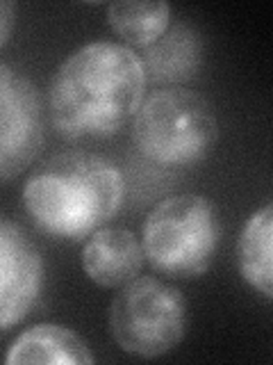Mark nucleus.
<instances>
[{
  "instance_id": "12",
  "label": "nucleus",
  "mask_w": 273,
  "mask_h": 365,
  "mask_svg": "<svg viewBox=\"0 0 273 365\" xmlns=\"http://www.w3.org/2000/svg\"><path fill=\"white\" fill-rule=\"evenodd\" d=\"M107 23L119 37L134 48H148L171 26L168 3L119 0L107 7Z\"/></svg>"
},
{
  "instance_id": "3",
  "label": "nucleus",
  "mask_w": 273,
  "mask_h": 365,
  "mask_svg": "<svg viewBox=\"0 0 273 365\" xmlns=\"http://www.w3.org/2000/svg\"><path fill=\"white\" fill-rule=\"evenodd\" d=\"M219 137V121L210 101L187 87L157 89L141 101L132 117V142L146 160L159 167L203 163Z\"/></svg>"
},
{
  "instance_id": "6",
  "label": "nucleus",
  "mask_w": 273,
  "mask_h": 365,
  "mask_svg": "<svg viewBox=\"0 0 273 365\" xmlns=\"http://www.w3.org/2000/svg\"><path fill=\"white\" fill-rule=\"evenodd\" d=\"M46 142L43 106L32 80L0 62V182L26 171Z\"/></svg>"
},
{
  "instance_id": "13",
  "label": "nucleus",
  "mask_w": 273,
  "mask_h": 365,
  "mask_svg": "<svg viewBox=\"0 0 273 365\" xmlns=\"http://www.w3.org/2000/svg\"><path fill=\"white\" fill-rule=\"evenodd\" d=\"M14 26H16V7L7 3V0H0V48L9 41Z\"/></svg>"
},
{
  "instance_id": "5",
  "label": "nucleus",
  "mask_w": 273,
  "mask_h": 365,
  "mask_svg": "<svg viewBox=\"0 0 273 365\" xmlns=\"http://www.w3.org/2000/svg\"><path fill=\"white\" fill-rule=\"evenodd\" d=\"M114 342L139 359H157L176 349L187 334V299L176 285L136 277L121 285L109 306Z\"/></svg>"
},
{
  "instance_id": "10",
  "label": "nucleus",
  "mask_w": 273,
  "mask_h": 365,
  "mask_svg": "<svg viewBox=\"0 0 273 365\" xmlns=\"http://www.w3.org/2000/svg\"><path fill=\"white\" fill-rule=\"evenodd\" d=\"M141 66L146 80L157 85H180L198 73L203 62V39L187 23H176L155 43L144 48Z\"/></svg>"
},
{
  "instance_id": "11",
  "label": "nucleus",
  "mask_w": 273,
  "mask_h": 365,
  "mask_svg": "<svg viewBox=\"0 0 273 365\" xmlns=\"http://www.w3.org/2000/svg\"><path fill=\"white\" fill-rule=\"evenodd\" d=\"M239 272L264 299H273V205L264 203L244 224L237 247Z\"/></svg>"
},
{
  "instance_id": "1",
  "label": "nucleus",
  "mask_w": 273,
  "mask_h": 365,
  "mask_svg": "<svg viewBox=\"0 0 273 365\" xmlns=\"http://www.w3.org/2000/svg\"><path fill=\"white\" fill-rule=\"evenodd\" d=\"M146 73L139 55L123 43L91 41L60 64L50 80L48 106L64 140H105L139 110Z\"/></svg>"
},
{
  "instance_id": "8",
  "label": "nucleus",
  "mask_w": 273,
  "mask_h": 365,
  "mask_svg": "<svg viewBox=\"0 0 273 365\" xmlns=\"http://www.w3.org/2000/svg\"><path fill=\"white\" fill-rule=\"evenodd\" d=\"M144 249L123 226H100L82 247V269L100 288H121L139 277Z\"/></svg>"
},
{
  "instance_id": "7",
  "label": "nucleus",
  "mask_w": 273,
  "mask_h": 365,
  "mask_svg": "<svg viewBox=\"0 0 273 365\" xmlns=\"http://www.w3.org/2000/svg\"><path fill=\"white\" fill-rule=\"evenodd\" d=\"M43 256L23 226L0 215V331L23 322L39 302Z\"/></svg>"
},
{
  "instance_id": "9",
  "label": "nucleus",
  "mask_w": 273,
  "mask_h": 365,
  "mask_svg": "<svg viewBox=\"0 0 273 365\" xmlns=\"http://www.w3.org/2000/svg\"><path fill=\"white\" fill-rule=\"evenodd\" d=\"M94 361V351L77 331L50 322L26 329L5 354L7 365H91Z\"/></svg>"
},
{
  "instance_id": "4",
  "label": "nucleus",
  "mask_w": 273,
  "mask_h": 365,
  "mask_svg": "<svg viewBox=\"0 0 273 365\" xmlns=\"http://www.w3.org/2000/svg\"><path fill=\"white\" fill-rule=\"evenodd\" d=\"M221 240L216 205L203 194H173L141 226L144 258L168 279H198L212 267Z\"/></svg>"
},
{
  "instance_id": "2",
  "label": "nucleus",
  "mask_w": 273,
  "mask_h": 365,
  "mask_svg": "<svg viewBox=\"0 0 273 365\" xmlns=\"http://www.w3.org/2000/svg\"><path fill=\"white\" fill-rule=\"evenodd\" d=\"M117 165L89 151L55 153L23 185V205L43 233L80 242L105 226L123 203Z\"/></svg>"
}]
</instances>
